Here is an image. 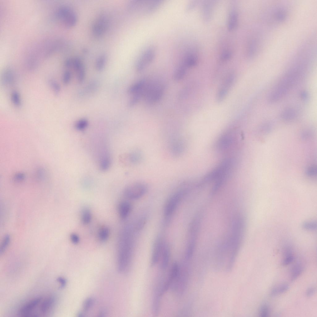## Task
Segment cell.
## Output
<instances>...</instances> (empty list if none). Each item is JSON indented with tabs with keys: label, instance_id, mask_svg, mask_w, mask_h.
I'll list each match as a JSON object with an SVG mask.
<instances>
[{
	"label": "cell",
	"instance_id": "e0dca14e",
	"mask_svg": "<svg viewBox=\"0 0 317 317\" xmlns=\"http://www.w3.org/2000/svg\"><path fill=\"white\" fill-rule=\"evenodd\" d=\"M106 61V56L105 54L100 55L97 59L95 64L96 70L101 72L104 69Z\"/></svg>",
	"mask_w": 317,
	"mask_h": 317
},
{
	"label": "cell",
	"instance_id": "5b68a950",
	"mask_svg": "<svg viewBox=\"0 0 317 317\" xmlns=\"http://www.w3.org/2000/svg\"><path fill=\"white\" fill-rule=\"evenodd\" d=\"M147 187L142 182H136L128 186L124 190V194L127 198L136 199L142 197L146 193Z\"/></svg>",
	"mask_w": 317,
	"mask_h": 317
},
{
	"label": "cell",
	"instance_id": "6da1fadb",
	"mask_svg": "<svg viewBox=\"0 0 317 317\" xmlns=\"http://www.w3.org/2000/svg\"><path fill=\"white\" fill-rule=\"evenodd\" d=\"M129 228L125 229L119 242L117 255L118 271L125 273L129 270L132 260L133 243L132 233Z\"/></svg>",
	"mask_w": 317,
	"mask_h": 317
},
{
	"label": "cell",
	"instance_id": "603a6c76",
	"mask_svg": "<svg viewBox=\"0 0 317 317\" xmlns=\"http://www.w3.org/2000/svg\"><path fill=\"white\" fill-rule=\"evenodd\" d=\"M110 234L109 229L106 227L101 228L98 232V237L102 241H105L108 238Z\"/></svg>",
	"mask_w": 317,
	"mask_h": 317
},
{
	"label": "cell",
	"instance_id": "d6986e66",
	"mask_svg": "<svg viewBox=\"0 0 317 317\" xmlns=\"http://www.w3.org/2000/svg\"><path fill=\"white\" fill-rule=\"evenodd\" d=\"M303 267L301 264L297 263L292 268L291 271L290 279L293 281L296 279L302 273Z\"/></svg>",
	"mask_w": 317,
	"mask_h": 317
},
{
	"label": "cell",
	"instance_id": "7a4b0ae2",
	"mask_svg": "<svg viewBox=\"0 0 317 317\" xmlns=\"http://www.w3.org/2000/svg\"><path fill=\"white\" fill-rule=\"evenodd\" d=\"M55 16L58 22L67 28L73 27L77 22V16L75 12L66 5L59 7L55 11Z\"/></svg>",
	"mask_w": 317,
	"mask_h": 317
},
{
	"label": "cell",
	"instance_id": "f546056e",
	"mask_svg": "<svg viewBox=\"0 0 317 317\" xmlns=\"http://www.w3.org/2000/svg\"><path fill=\"white\" fill-rule=\"evenodd\" d=\"M72 73L69 70L65 71L63 75L62 82L65 85H67L70 82L72 78Z\"/></svg>",
	"mask_w": 317,
	"mask_h": 317
},
{
	"label": "cell",
	"instance_id": "7402d4cb",
	"mask_svg": "<svg viewBox=\"0 0 317 317\" xmlns=\"http://www.w3.org/2000/svg\"><path fill=\"white\" fill-rule=\"evenodd\" d=\"M142 155L139 151H135L131 153L129 159L130 162L133 164L139 163L141 160Z\"/></svg>",
	"mask_w": 317,
	"mask_h": 317
},
{
	"label": "cell",
	"instance_id": "ba28073f",
	"mask_svg": "<svg viewBox=\"0 0 317 317\" xmlns=\"http://www.w3.org/2000/svg\"><path fill=\"white\" fill-rule=\"evenodd\" d=\"M145 96L148 103L153 104L160 100L163 93L164 88L159 85H148Z\"/></svg>",
	"mask_w": 317,
	"mask_h": 317
},
{
	"label": "cell",
	"instance_id": "1f68e13d",
	"mask_svg": "<svg viewBox=\"0 0 317 317\" xmlns=\"http://www.w3.org/2000/svg\"><path fill=\"white\" fill-rule=\"evenodd\" d=\"M284 255L285 257L282 262L283 265L284 266L288 265L293 261L294 257L292 255L291 253L284 254Z\"/></svg>",
	"mask_w": 317,
	"mask_h": 317
},
{
	"label": "cell",
	"instance_id": "e575fe53",
	"mask_svg": "<svg viewBox=\"0 0 317 317\" xmlns=\"http://www.w3.org/2000/svg\"><path fill=\"white\" fill-rule=\"evenodd\" d=\"M70 239L72 242L74 244H77L79 241V237L75 233H72L71 235Z\"/></svg>",
	"mask_w": 317,
	"mask_h": 317
},
{
	"label": "cell",
	"instance_id": "d4e9b609",
	"mask_svg": "<svg viewBox=\"0 0 317 317\" xmlns=\"http://www.w3.org/2000/svg\"><path fill=\"white\" fill-rule=\"evenodd\" d=\"M11 99L13 104L17 107L21 104V100L19 93L17 91H13L11 95Z\"/></svg>",
	"mask_w": 317,
	"mask_h": 317
},
{
	"label": "cell",
	"instance_id": "44dd1931",
	"mask_svg": "<svg viewBox=\"0 0 317 317\" xmlns=\"http://www.w3.org/2000/svg\"><path fill=\"white\" fill-rule=\"evenodd\" d=\"M94 301L92 297H89L84 302L83 305V311L80 312L79 315L80 316H83L85 312H86L92 307L94 304Z\"/></svg>",
	"mask_w": 317,
	"mask_h": 317
},
{
	"label": "cell",
	"instance_id": "30bf717a",
	"mask_svg": "<svg viewBox=\"0 0 317 317\" xmlns=\"http://www.w3.org/2000/svg\"><path fill=\"white\" fill-rule=\"evenodd\" d=\"M234 80V77L232 74L228 75L224 79L217 93V98L219 101H221L224 98L232 85Z\"/></svg>",
	"mask_w": 317,
	"mask_h": 317
},
{
	"label": "cell",
	"instance_id": "f1b7e54d",
	"mask_svg": "<svg viewBox=\"0 0 317 317\" xmlns=\"http://www.w3.org/2000/svg\"><path fill=\"white\" fill-rule=\"evenodd\" d=\"M77 73V81L79 83L81 84L84 82L85 78L86 71L85 67L81 68Z\"/></svg>",
	"mask_w": 317,
	"mask_h": 317
},
{
	"label": "cell",
	"instance_id": "8fae6325",
	"mask_svg": "<svg viewBox=\"0 0 317 317\" xmlns=\"http://www.w3.org/2000/svg\"><path fill=\"white\" fill-rule=\"evenodd\" d=\"M170 258V251L168 245L166 243L163 248L160 260L159 267L163 271L167 267Z\"/></svg>",
	"mask_w": 317,
	"mask_h": 317
},
{
	"label": "cell",
	"instance_id": "8d00e7d4",
	"mask_svg": "<svg viewBox=\"0 0 317 317\" xmlns=\"http://www.w3.org/2000/svg\"><path fill=\"white\" fill-rule=\"evenodd\" d=\"M231 53L228 52H226L223 53L221 56V58L223 60H227L231 56Z\"/></svg>",
	"mask_w": 317,
	"mask_h": 317
},
{
	"label": "cell",
	"instance_id": "2e32d148",
	"mask_svg": "<svg viewBox=\"0 0 317 317\" xmlns=\"http://www.w3.org/2000/svg\"><path fill=\"white\" fill-rule=\"evenodd\" d=\"M145 89L144 87L142 90L133 94V96L128 102V106L131 107L135 106L141 98L145 95Z\"/></svg>",
	"mask_w": 317,
	"mask_h": 317
},
{
	"label": "cell",
	"instance_id": "4fadbf2b",
	"mask_svg": "<svg viewBox=\"0 0 317 317\" xmlns=\"http://www.w3.org/2000/svg\"><path fill=\"white\" fill-rule=\"evenodd\" d=\"M229 15L228 28L232 30L236 28L237 23L238 15L234 5L232 6Z\"/></svg>",
	"mask_w": 317,
	"mask_h": 317
},
{
	"label": "cell",
	"instance_id": "5bb4252c",
	"mask_svg": "<svg viewBox=\"0 0 317 317\" xmlns=\"http://www.w3.org/2000/svg\"><path fill=\"white\" fill-rule=\"evenodd\" d=\"M146 85V80L145 79H141L130 86L127 92L129 94H133L142 90Z\"/></svg>",
	"mask_w": 317,
	"mask_h": 317
},
{
	"label": "cell",
	"instance_id": "52a82bcc",
	"mask_svg": "<svg viewBox=\"0 0 317 317\" xmlns=\"http://www.w3.org/2000/svg\"><path fill=\"white\" fill-rule=\"evenodd\" d=\"M155 55V51L152 48H149L144 51L136 62L135 67L137 72H141L153 61Z\"/></svg>",
	"mask_w": 317,
	"mask_h": 317
},
{
	"label": "cell",
	"instance_id": "ac0fdd59",
	"mask_svg": "<svg viewBox=\"0 0 317 317\" xmlns=\"http://www.w3.org/2000/svg\"><path fill=\"white\" fill-rule=\"evenodd\" d=\"M187 67L183 64L179 66L175 71L173 75L174 80L179 81L181 80L185 75Z\"/></svg>",
	"mask_w": 317,
	"mask_h": 317
},
{
	"label": "cell",
	"instance_id": "4316f807",
	"mask_svg": "<svg viewBox=\"0 0 317 317\" xmlns=\"http://www.w3.org/2000/svg\"><path fill=\"white\" fill-rule=\"evenodd\" d=\"M49 84L55 94H59L60 92L61 88L57 82L54 80L51 79L49 80Z\"/></svg>",
	"mask_w": 317,
	"mask_h": 317
},
{
	"label": "cell",
	"instance_id": "ffe728a7",
	"mask_svg": "<svg viewBox=\"0 0 317 317\" xmlns=\"http://www.w3.org/2000/svg\"><path fill=\"white\" fill-rule=\"evenodd\" d=\"M289 287V285L287 284H282L278 287L273 288L271 291V295L272 296H274L282 293L287 291Z\"/></svg>",
	"mask_w": 317,
	"mask_h": 317
},
{
	"label": "cell",
	"instance_id": "277c9868",
	"mask_svg": "<svg viewBox=\"0 0 317 317\" xmlns=\"http://www.w3.org/2000/svg\"><path fill=\"white\" fill-rule=\"evenodd\" d=\"M185 189H180L172 194L169 198L165 205L164 214L167 219L170 218L179 204Z\"/></svg>",
	"mask_w": 317,
	"mask_h": 317
},
{
	"label": "cell",
	"instance_id": "74e56055",
	"mask_svg": "<svg viewBox=\"0 0 317 317\" xmlns=\"http://www.w3.org/2000/svg\"><path fill=\"white\" fill-rule=\"evenodd\" d=\"M196 3V2H194L190 3L187 7V10H189L192 9V8L194 7Z\"/></svg>",
	"mask_w": 317,
	"mask_h": 317
},
{
	"label": "cell",
	"instance_id": "9c48e42d",
	"mask_svg": "<svg viewBox=\"0 0 317 317\" xmlns=\"http://www.w3.org/2000/svg\"><path fill=\"white\" fill-rule=\"evenodd\" d=\"M166 242L162 239H158L154 244L150 259V265L154 267L159 262L162 250Z\"/></svg>",
	"mask_w": 317,
	"mask_h": 317
},
{
	"label": "cell",
	"instance_id": "836d02e7",
	"mask_svg": "<svg viewBox=\"0 0 317 317\" xmlns=\"http://www.w3.org/2000/svg\"><path fill=\"white\" fill-rule=\"evenodd\" d=\"M57 281L60 284V288H63L65 286L67 283V281L64 278L62 277H59L57 278Z\"/></svg>",
	"mask_w": 317,
	"mask_h": 317
},
{
	"label": "cell",
	"instance_id": "d6a6232c",
	"mask_svg": "<svg viewBox=\"0 0 317 317\" xmlns=\"http://www.w3.org/2000/svg\"><path fill=\"white\" fill-rule=\"evenodd\" d=\"M303 227L307 229L314 230L316 229V224L314 222H306L303 224Z\"/></svg>",
	"mask_w": 317,
	"mask_h": 317
},
{
	"label": "cell",
	"instance_id": "9a60e30c",
	"mask_svg": "<svg viewBox=\"0 0 317 317\" xmlns=\"http://www.w3.org/2000/svg\"><path fill=\"white\" fill-rule=\"evenodd\" d=\"M131 209V205L128 202L124 201L121 202L118 207L119 214L121 218H126L129 214Z\"/></svg>",
	"mask_w": 317,
	"mask_h": 317
},
{
	"label": "cell",
	"instance_id": "cb8c5ba5",
	"mask_svg": "<svg viewBox=\"0 0 317 317\" xmlns=\"http://www.w3.org/2000/svg\"><path fill=\"white\" fill-rule=\"evenodd\" d=\"M89 124V121L86 119H81L76 121L75 124L76 129L79 131L84 130Z\"/></svg>",
	"mask_w": 317,
	"mask_h": 317
},
{
	"label": "cell",
	"instance_id": "7c38bea8",
	"mask_svg": "<svg viewBox=\"0 0 317 317\" xmlns=\"http://www.w3.org/2000/svg\"><path fill=\"white\" fill-rule=\"evenodd\" d=\"M15 75L13 70L9 68L5 69L1 75V81L3 85L6 86L13 85L15 82Z\"/></svg>",
	"mask_w": 317,
	"mask_h": 317
},
{
	"label": "cell",
	"instance_id": "83f0119b",
	"mask_svg": "<svg viewBox=\"0 0 317 317\" xmlns=\"http://www.w3.org/2000/svg\"><path fill=\"white\" fill-rule=\"evenodd\" d=\"M10 240L9 235H7L4 237L0 247V253L3 254L8 246Z\"/></svg>",
	"mask_w": 317,
	"mask_h": 317
},
{
	"label": "cell",
	"instance_id": "484cf974",
	"mask_svg": "<svg viewBox=\"0 0 317 317\" xmlns=\"http://www.w3.org/2000/svg\"><path fill=\"white\" fill-rule=\"evenodd\" d=\"M92 215L90 211L88 209H84L81 214V220L85 224H89L91 221Z\"/></svg>",
	"mask_w": 317,
	"mask_h": 317
},
{
	"label": "cell",
	"instance_id": "d590c367",
	"mask_svg": "<svg viewBox=\"0 0 317 317\" xmlns=\"http://www.w3.org/2000/svg\"><path fill=\"white\" fill-rule=\"evenodd\" d=\"M315 289L313 287H310L308 289L306 292V295L308 297L312 296L314 293Z\"/></svg>",
	"mask_w": 317,
	"mask_h": 317
},
{
	"label": "cell",
	"instance_id": "8992f818",
	"mask_svg": "<svg viewBox=\"0 0 317 317\" xmlns=\"http://www.w3.org/2000/svg\"><path fill=\"white\" fill-rule=\"evenodd\" d=\"M109 25L107 18L104 15L98 16L94 21L92 26L93 36L97 38L102 37L106 32Z\"/></svg>",
	"mask_w": 317,
	"mask_h": 317
},
{
	"label": "cell",
	"instance_id": "3957f363",
	"mask_svg": "<svg viewBox=\"0 0 317 317\" xmlns=\"http://www.w3.org/2000/svg\"><path fill=\"white\" fill-rule=\"evenodd\" d=\"M43 297L34 298L23 305L19 311L20 316L23 317H37L42 315L41 308Z\"/></svg>",
	"mask_w": 317,
	"mask_h": 317
},
{
	"label": "cell",
	"instance_id": "4dcf8cb0",
	"mask_svg": "<svg viewBox=\"0 0 317 317\" xmlns=\"http://www.w3.org/2000/svg\"><path fill=\"white\" fill-rule=\"evenodd\" d=\"M269 309L268 306L266 304L263 305L260 307L259 312V316L261 317H267L269 315Z\"/></svg>",
	"mask_w": 317,
	"mask_h": 317
}]
</instances>
